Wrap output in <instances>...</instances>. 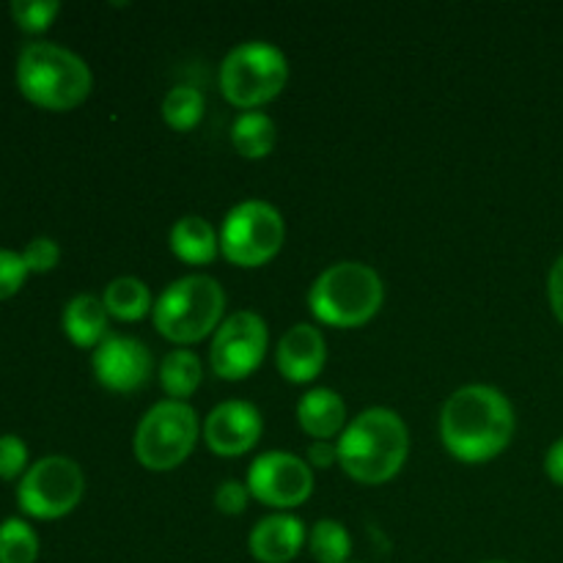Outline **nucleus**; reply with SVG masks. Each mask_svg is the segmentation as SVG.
I'll return each instance as SVG.
<instances>
[{
    "label": "nucleus",
    "mask_w": 563,
    "mask_h": 563,
    "mask_svg": "<svg viewBox=\"0 0 563 563\" xmlns=\"http://www.w3.org/2000/svg\"><path fill=\"white\" fill-rule=\"evenodd\" d=\"M269 330L256 311H234L214 330L209 346V366L220 379H245L262 366L267 355Z\"/></svg>",
    "instance_id": "nucleus-10"
},
{
    "label": "nucleus",
    "mask_w": 563,
    "mask_h": 563,
    "mask_svg": "<svg viewBox=\"0 0 563 563\" xmlns=\"http://www.w3.org/2000/svg\"><path fill=\"white\" fill-rule=\"evenodd\" d=\"M108 308L102 297L97 295H77L66 302L64 308V333L80 350H97L108 339Z\"/></svg>",
    "instance_id": "nucleus-17"
},
{
    "label": "nucleus",
    "mask_w": 563,
    "mask_h": 563,
    "mask_svg": "<svg viewBox=\"0 0 563 563\" xmlns=\"http://www.w3.org/2000/svg\"><path fill=\"white\" fill-rule=\"evenodd\" d=\"M385 286L374 267L363 262H339L319 273L308 289L313 319L330 328H361L383 308Z\"/></svg>",
    "instance_id": "nucleus-4"
},
{
    "label": "nucleus",
    "mask_w": 563,
    "mask_h": 563,
    "mask_svg": "<svg viewBox=\"0 0 563 563\" xmlns=\"http://www.w3.org/2000/svg\"><path fill=\"white\" fill-rule=\"evenodd\" d=\"M22 262H25L27 273H49L58 267L60 247L58 242L49 236H33L25 247H22Z\"/></svg>",
    "instance_id": "nucleus-27"
},
{
    "label": "nucleus",
    "mask_w": 563,
    "mask_h": 563,
    "mask_svg": "<svg viewBox=\"0 0 563 563\" xmlns=\"http://www.w3.org/2000/svg\"><path fill=\"white\" fill-rule=\"evenodd\" d=\"M251 498H253V495H251V489H247L245 482L229 478V482L220 484L218 493H214V506H218L220 515L236 517V515H242V511L247 509Z\"/></svg>",
    "instance_id": "nucleus-29"
},
{
    "label": "nucleus",
    "mask_w": 563,
    "mask_h": 563,
    "mask_svg": "<svg viewBox=\"0 0 563 563\" xmlns=\"http://www.w3.org/2000/svg\"><path fill=\"white\" fill-rule=\"evenodd\" d=\"M203 379V366L201 357L196 352H190L187 346L168 352L159 363V385L168 394V399L174 401H187L198 390Z\"/></svg>",
    "instance_id": "nucleus-20"
},
{
    "label": "nucleus",
    "mask_w": 563,
    "mask_h": 563,
    "mask_svg": "<svg viewBox=\"0 0 563 563\" xmlns=\"http://www.w3.org/2000/svg\"><path fill=\"white\" fill-rule=\"evenodd\" d=\"M9 11L20 31L44 33L53 25L55 16H58L60 3L58 0H14Z\"/></svg>",
    "instance_id": "nucleus-25"
},
{
    "label": "nucleus",
    "mask_w": 563,
    "mask_h": 563,
    "mask_svg": "<svg viewBox=\"0 0 563 563\" xmlns=\"http://www.w3.org/2000/svg\"><path fill=\"white\" fill-rule=\"evenodd\" d=\"M487 563H509V561H487Z\"/></svg>",
    "instance_id": "nucleus-33"
},
{
    "label": "nucleus",
    "mask_w": 563,
    "mask_h": 563,
    "mask_svg": "<svg viewBox=\"0 0 563 563\" xmlns=\"http://www.w3.org/2000/svg\"><path fill=\"white\" fill-rule=\"evenodd\" d=\"M245 484L258 504L289 511L311 498L313 467L289 451H267L251 462Z\"/></svg>",
    "instance_id": "nucleus-11"
},
{
    "label": "nucleus",
    "mask_w": 563,
    "mask_h": 563,
    "mask_svg": "<svg viewBox=\"0 0 563 563\" xmlns=\"http://www.w3.org/2000/svg\"><path fill=\"white\" fill-rule=\"evenodd\" d=\"M286 240L284 214L262 198L240 201L220 225V253L236 267H262L280 253Z\"/></svg>",
    "instance_id": "nucleus-8"
},
{
    "label": "nucleus",
    "mask_w": 563,
    "mask_h": 563,
    "mask_svg": "<svg viewBox=\"0 0 563 563\" xmlns=\"http://www.w3.org/2000/svg\"><path fill=\"white\" fill-rule=\"evenodd\" d=\"M231 143L247 159H264L278 143V126L262 110H245L231 124Z\"/></svg>",
    "instance_id": "nucleus-19"
},
{
    "label": "nucleus",
    "mask_w": 563,
    "mask_h": 563,
    "mask_svg": "<svg viewBox=\"0 0 563 563\" xmlns=\"http://www.w3.org/2000/svg\"><path fill=\"white\" fill-rule=\"evenodd\" d=\"M198 432V412L187 401L163 399L141 418L132 449L146 471L165 473L187 462L196 451Z\"/></svg>",
    "instance_id": "nucleus-7"
},
{
    "label": "nucleus",
    "mask_w": 563,
    "mask_h": 563,
    "mask_svg": "<svg viewBox=\"0 0 563 563\" xmlns=\"http://www.w3.org/2000/svg\"><path fill=\"white\" fill-rule=\"evenodd\" d=\"M289 82V58L269 42H242L220 64V91L231 104L256 110Z\"/></svg>",
    "instance_id": "nucleus-6"
},
{
    "label": "nucleus",
    "mask_w": 563,
    "mask_h": 563,
    "mask_svg": "<svg viewBox=\"0 0 563 563\" xmlns=\"http://www.w3.org/2000/svg\"><path fill=\"white\" fill-rule=\"evenodd\" d=\"M517 418L509 396L493 385H465L445 399L440 440L454 460L482 465L509 449Z\"/></svg>",
    "instance_id": "nucleus-1"
},
{
    "label": "nucleus",
    "mask_w": 563,
    "mask_h": 563,
    "mask_svg": "<svg viewBox=\"0 0 563 563\" xmlns=\"http://www.w3.org/2000/svg\"><path fill=\"white\" fill-rule=\"evenodd\" d=\"M335 445L341 471L352 482L377 487L405 467L410 454V432L399 412L388 407H368L346 423Z\"/></svg>",
    "instance_id": "nucleus-2"
},
{
    "label": "nucleus",
    "mask_w": 563,
    "mask_h": 563,
    "mask_svg": "<svg viewBox=\"0 0 563 563\" xmlns=\"http://www.w3.org/2000/svg\"><path fill=\"white\" fill-rule=\"evenodd\" d=\"M264 418L256 405L242 399L220 401L203 421V440L218 456H242L262 440Z\"/></svg>",
    "instance_id": "nucleus-13"
},
{
    "label": "nucleus",
    "mask_w": 563,
    "mask_h": 563,
    "mask_svg": "<svg viewBox=\"0 0 563 563\" xmlns=\"http://www.w3.org/2000/svg\"><path fill=\"white\" fill-rule=\"evenodd\" d=\"M306 462L311 467H333V465H339V445H335L333 440H313V443L308 445Z\"/></svg>",
    "instance_id": "nucleus-31"
},
{
    "label": "nucleus",
    "mask_w": 563,
    "mask_h": 563,
    "mask_svg": "<svg viewBox=\"0 0 563 563\" xmlns=\"http://www.w3.org/2000/svg\"><path fill=\"white\" fill-rule=\"evenodd\" d=\"M27 278V267L22 262V253L0 247V300H9L22 289Z\"/></svg>",
    "instance_id": "nucleus-28"
},
{
    "label": "nucleus",
    "mask_w": 563,
    "mask_h": 563,
    "mask_svg": "<svg viewBox=\"0 0 563 563\" xmlns=\"http://www.w3.org/2000/svg\"><path fill=\"white\" fill-rule=\"evenodd\" d=\"M86 476L69 456H44L33 462L16 484V504L33 520H60L80 506Z\"/></svg>",
    "instance_id": "nucleus-9"
},
{
    "label": "nucleus",
    "mask_w": 563,
    "mask_h": 563,
    "mask_svg": "<svg viewBox=\"0 0 563 563\" xmlns=\"http://www.w3.org/2000/svg\"><path fill=\"white\" fill-rule=\"evenodd\" d=\"M308 553L317 563H350L352 537L344 522L319 520L308 531Z\"/></svg>",
    "instance_id": "nucleus-22"
},
{
    "label": "nucleus",
    "mask_w": 563,
    "mask_h": 563,
    "mask_svg": "<svg viewBox=\"0 0 563 563\" xmlns=\"http://www.w3.org/2000/svg\"><path fill=\"white\" fill-rule=\"evenodd\" d=\"M548 300L553 308L555 319L563 324V253L553 262L548 275Z\"/></svg>",
    "instance_id": "nucleus-30"
},
{
    "label": "nucleus",
    "mask_w": 563,
    "mask_h": 563,
    "mask_svg": "<svg viewBox=\"0 0 563 563\" xmlns=\"http://www.w3.org/2000/svg\"><path fill=\"white\" fill-rule=\"evenodd\" d=\"M203 110H207V99L192 86L170 88L163 99V119L176 132H187L201 124Z\"/></svg>",
    "instance_id": "nucleus-23"
},
{
    "label": "nucleus",
    "mask_w": 563,
    "mask_h": 563,
    "mask_svg": "<svg viewBox=\"0 0 563 563\" xmlns=\"http://www.w3.org/2000/svg\"><path fill=\"white\" fill-rule=\"evenodd\" d=\"M544 473H548L550 482L563 487V438L555 440L544 454Z\"/></svg>",
    "instance_id": "nucleus-32"
},
{
    "label": "nucleus",
    "mask_w": 563,
    "mask_h": 563,
    "mask_svg": "<svg viewBox=\"0 0 563 563\" xmlns=\"http://www.w3.org/2000/svg\"><path fill=\"white\" fill-rule=\"evenodd\" d=\"M36 531L20 517H9L0 522V563H36Z\"/></svg>",
    "instance_id": "nucleus-24"
},
{
    "label": "nucleus",
    "mask_w": 563,
    "mask_h": 563,
    "mask_svg": "<svg viewBox=\"0 0 563 563\" xmlns=\"http://www.w3.org/2000/svg\"><path fill=\"white\" fill-rule=\"evenodd\" d=\"M16 88L44 110H75L88 99L93 75L86 60L55 42H31L16 55Z\"/></svg>",
    "instance_id": "nucleus-3"
},
{
    "label": "nucleus",
    "mask_w": 563,
    "mask_h": 563,
    "mask_svg": "<svg viewBox=\"0 0 563 563\" xmlns=\"http://www.w3.org/2000/svg\"><path fill=\"white\" fill-rule=\"evenodd\" d=\"M99 385L113 394H135L152 379L154 357L143 341L110 333L91 355Z\"/></svg>",
    "instance_id": "nucleus-12"
},
{
    "label": "nucleus",
    "mask_w": 563,
    "mask_h": 563,
    "mask_svg": "<svg viewBox=\"0 0 563 563\" xmlns=\"http://www.w3.org/2000/svg\"><path fill=\"white\" fill-rule=\"evenodd\" d=\"M297 423L313 440L341 438L346 429V405L333 388H313L297 401Z\"/></svg>",
    "instance_id": "nucleus-16"
},
{
    "label": "nucleus",
    "mask_w": 563,
    "mask_h": 563,
    "mask_svg": "<svg viewBox=\"0 0 563 563\" xmlns=\"http://www.w3.org/2000/svg\"><path fill=\"white\" fill-rule=\"evenodd\" d=\"M225 313V291L212 275H185L154 300V328L174 344L187 346L220 328Z\"/></svg>",
    "instance_id": "nucleus-5"
},
{
    "label": "nucleus",
    "mask_w": 563,
    "mask_h": 563,
    "mask_svg": "<svg viewBox=\"0 0 563 563\" xmlns=\"http://www.w3.org/2000/svg\"><path fill=\"white\" fill-rule=\"evenodd\" d=\"M170 251L185 264H212L220 251V234L201 214H185L170 229Z\"/></svg>",
    "instance_id": "nucleus-18"
},
{
    "label": "nucleus",
    "mask_w": 563,
    "mask_h": 563,
    "mask_svg": "<svg viewBox=\"0 0 563 563\" xmlns=\"http://www.w3.org/2000/svg\"><path fill=\"white\" fill-rule=\"evenodd\" d=\"M27 471V445L16 434H0V478L14 482Z\"/></svg>",
    "instance_id": "nucleus-26"
},
{
    "label": "nucleus",
    "mask_w": 563,
    "mask_h": 563,
    "mask_svg": "<svg viewBox=\"0 0 563 563\" xmlns=\"http://www.w3.org/2000/svg\"><path fill=\"white\" fill-rule=\"evenodd\" d=\"M308 542L306 526L289 511L262 517L247 537V550L258 563H289L300 555Z\"/></svg>",
    "instance_id": "nucleus-15"
},
{
    "label": "nucleus",
    "mask_w": 563,
    "mask_h": 563,
    "mask_svg": "<svg viewBox=\"0 0 563 563\" xmlns=\"http://www.w3.org/2000/svg\"><path fill=\"white\" fill-rule=\"evenodd\" d=\"M102 302L110 317L119 319V322H137L148 311H154L148 286L141 278H132V275H121V278L110 280L104 286Z\"/></svg>",
    "instance_id": "nucleus-21"
},
{
    "label": "nucleus",
    "mask_w": 563,
    "mask_h": 563,
    "mask_svg": "<svg viewBox=\"0 0 563 563\" xmlns=\"http://www.w3.org/2000/svg\"><path fill=\"white\" fill-rule=\"evenodd\" d=\"M324 363H328V341H324L322 330L306 322L286 330L275 350V366H278L280 377L295 385L313 383L322 374Z\"/></svg>",
    "instance_id": "nucleus-14"
}]
</instances>
